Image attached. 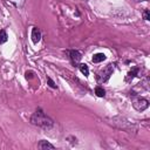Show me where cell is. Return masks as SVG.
<instances>
[{"label": "cell", "instance_id": "277c9868", "mask_svg": "<svg viewBox=\"0 0 150 150\" xmlns=\"http://www.w3.org/2000/svg\"><path fill=\"white\" fill-rule=\"evenodd\" d=\"M132 107L137 110V111H144L148 107H149V101L145 98H137L134 101Z\"/></svg>", "mask_w": 150, "mask_h": 150}, {"label": "cell", "instance_id": "5b68a950", "mask_svg": "<svg viewBox=\"0 0 150 150\" xmlns=\"http://www.w3.org/2000/svg\"><path fill=\"white\" fill-rule=\"evenodd\" d=\"M69 56H70V60L74 64H77L81 60V53L79 50H70L69 52Z\"/></svg>", "mask_w": 150, "mask_h": 150}, {"label": "cell", "instance_id": "3957f363", "mask_svg": "<svg viewBox=\"0 0 150 150\" xmlns=\"http://www.w3.org/2000/svg\"><path fill=\"white\" fill-rule=\"evenodd\" d=\"M114 69H115V67H114V64H111V63H109V64H107L104 68H102L100 71H98V74H97V80H98V82H107L109 79H110V76L112 75V71H114Z\"/></svg>", "mask_w": 150, "mask_h": 150}, {"label": "cell", "instance_id": "5bb4252c", "mask_svg": "<svg viewBox=\"0 0 150 150\" xmlns=\"http://www.w3.org/2000/svg\"><path fill=\"white\" fill-rule=\"evenodd\" d=\"M47 82H48V86H49L50 88H54V89H56V88H57V86L55 84V82H54L50 77H47Z\"/></svg>", "mask_w": 150, "mask_h": 150}, {"label": "cell", "instance_id": "7c38bea8", "mask_svg": "<svg viewBox=\"0 0 150 150\" xmlns=\"http://www.w3.org/2000/svg\"><path fill=\"white\" fill-rule=\"evenodd\" d=\"M95 94H96L98 97H103V96L105 95V91H104V89H103L101 86H97V87L95 88Z\"/></svg>", "mask_w": 150, "mask_h": 150}, {"label": "cell", "instance_id": "9a60e30c", "mask_svg": "<svg viewBox=\"0 0 150 150\" xmlns=\"http://www.w3.org/2000/svg\"><path fill=\"white\" fill-rule=\"evenodd\" d=\"M143 18H144V20H150V12L148 9H145L143 12Z\"/></svg>", "mask_w": 150, "mask_h": 150}, {"label": "cell", "instance_id": "52a82bcc", "mask_svg": "<svg viewBox=\"0 0 150 150\" xmlns=\"http://www.w3.org/2000/svg\"><path fill=\"white\" fill-rule=\"evenodd\" d=\"M138 70H139V68H138V67H134V68H132V69L127 74V76H125V81H127V82H130V81H131V80L137 75Z\"/></svg>", "mask_w": 150, "mask_h": 150}, {"label": "cell", "instance_id": "8fae6325", "mask_svg": "<svg viewBox=\"0 0 150 150\" xmlns=\"http://www.w3.org/2000/svg\"><path fill=\"white\" fill-rule=\"evenodd\" d=\"M7 39H8V35H7L6 30H5V29H1V30H0V45L5 43V42L7 41Z\"/></svg>", "mask_w": 150, "mask_h": 150}, {"label": "cell", "instance_id": "ba28073f", "mask_svg": "<svg viewBox=\"0 0 150 150\" xmlns=\"http://www.w3.org/2000/svg\"><path fill=\"white\" fill-rule=\"evenodd\" d=\"M91 60H93L94 63H98V62H102V61L105 60V55H104L103 53H97V54H95V55L93 56Z\"/></svg>", "mask_w": 150, "mask_h": 150}, {"label": "cell", "instance_id": "9c48e42d", "mask_svg": "<svg viewBox=\"0 0 150 150\" xmlns=\"http://www.w3.org/2000/svg\"><path fill=\"white\" fill-rule=\"evenodd\" d=\"M39 148H40V149H54V145L50 144L49 142L42 139V141H40V143H39Z\"/></svg>", "mask_w": 150, "mask_h": 150}, {"label": "cell", "instance_id": "4fadbf2b", "mask_svg": "<svg viewBox=\"0 0 150 150\" xmlns=\"http://www.w3.org/2000/svg\"><path fill=\"white\" fill-rule=\"evenodd\" d=\"M8 2H11V4H13L15 7H18V8H20V7H22L23 6V2H25V0H7Z\"/></svg>", "mask_w": 150, "mask_h": 150}, {"label": "cell", "instance_id": "6da1fadb", "mask_svg": "<svg viewBox=\"0 0 150 150\" xmlns=\"http://www.w3.org/2000/svg\"><path fill=\"white\" fill-rule=\"evenodd\" d=\"M30 123L34 124V125H38L40 128H45V129L50 128L54 124L53 120L49 116H47L40 108L30 116Z\"/></svg>", "mask_w": 150, "mask_h": 150}, {"label": "cell", "instance_id": "2e32d148", "mask_svg": "<svg viewBox=\"0 0 150 150\" xmlns=\"http://www.w3.org/2000/svg\"><path fill=\"white\" fill-rule=\"evenodd\" d=\"M26 79H27V80H28V79H29V80L33 79V73H32V71H27V73H26Z\"/></svg>", "mask_w": 150, "mask_h": 150}, {"label": "cell", "instance_id": "7a4b0ae2", "mask_svg": "<svg viewBox=\"0 0 150 150\" xmlns=\"http://www.w3.org/2000/svg\"><path fill=\"white\" fill-rule=\"evenodd\" d=\"M108 121H110V123L118 128V129H122L127 132H135L136 131V125L134 123H131L130 121H128L127 118L124 117H121V116H116V117H112V118H108Z\"/></svg>", "mask_w": 150, "mask_h": 150}, {"label": "cell", "instance_id": "8992f818", "mask_svg": "<svg viewBox=\"0 0 150 150\" xmlns=\"http://www.w3.org/2000/svg\"><path fill=\"white\" fill-rule=\"evenodd\" d=\"M40 39H41V33H40L39 28L33 27V29H32V41L34 43H38L40 41Z\"/></svg>", "mask_w": 150, "mask_h": 150}, {"label": "cell", "instance_id": "30bf717a", "mask_svg": "<svg viewBox=\"0 0 150 150\" xmlns=\"http://www.w3.org/2000/svg\"><path fill=\"white\" fill-rule=\"evenodd\" d=\"M79 69H80V71H81L84 76H88V75H89V68H88L87 64H84V63L79 64Z\"/></svg>", "mask_w": 150, "mask_h": 150}]
</instances>
